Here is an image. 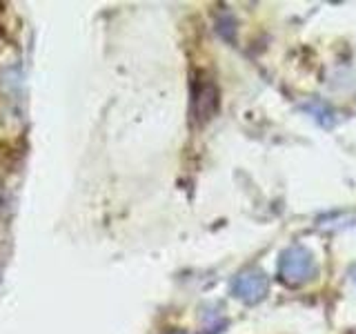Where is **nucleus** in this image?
Returning <instances> with one entry per match:
<instances>
[{
	"label": "nucleus",
	"mask_w": 356,
	"mask_h": 334,
	"mask_svg": "<svg viewBox=\"0 0 356 334\" xmlns=\"http://www.w3.org/2000/svg\"><path fill=\"white\" fill-rule=\"evenodd\" d=\"M281 272L285 281L298 283V281H305V278L314 272V263H312L309 254H305L303 250H292L285 254Z\"/></svg>",
	"instance_id": "f257e3e1"
},
{
	"label": "nucleus",
	"mask_w": 356,
	"mask_h": 334,
	"mask_svg": "<svg viewBox=\"0 0 356 334\" xmlns=\"http://www.w3.org/2000/svg\"><path fill=\"white\" fill-rule=\"evenodd\" d=\"M234 289H236L238 296L245 301H259L267 289V278L261 272H248L238 278Z\"/></svg>",
	"instance_id": "f03ea898"
}]
</instances>
